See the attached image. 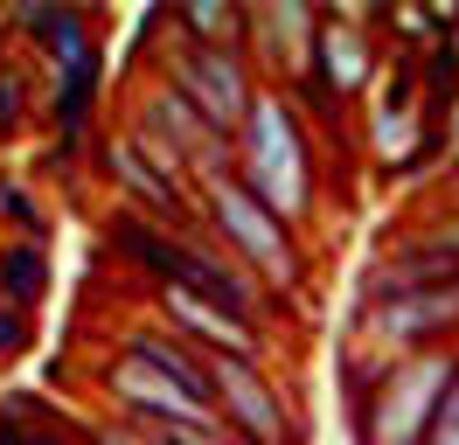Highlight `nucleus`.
<instances>
[{
    "label": "nucleus",
    "mask_w": 459,
    "mask_h": 445,
    "mask_svg": "<svg viewBox=\"0 0 459 445\" xmlns=\"http://www.w3.org/2000/svg\"><path fill=\"white\" fill-rule=\"evenodd\" d=\"M35 118V70L29 63H0V133H22Z\"/></svg>",
    "instance_id": "16"
},
{
    "label": "nucleus",
    "mask_w": 459,
    "mask_h": 445,
    "mask_svg": "<svg viewBox=\"0 0 459 445\" xmlns=\"http://www.w3.org/2000/svg\"><path fill=\"white\" fill-rule=\"evenodd\" d=\"M29 341H35V313H22V306L0 300V362L29 355Z\"/></svg>",
    "instance_id": "18"
},
{
    "label": "nucleus",
    "mask_w": 459,
    "mask_h": 445,
    "mask_svg": "<svg viewBox=\"0 0 459 445\" xmlns=\"http://www.w3.org/2000/svg\"><path fill=\"white\" fill-rule=\"evenodd\" d=\"M7 28L14 35H29V42H42V56L49 63H77L84 49H98V35H91V14H77V7H49V0H29V7H14L7 14Z\"/></svg>",
    "instance_id": "13"
},
{
    "label": "nucleus",
    "mask_w": 459,
    "mask_h": 445,
    "mask_svg": "<svg viewBox=\"0 0 459 445\" xmlns=\"http://www.w3.org/2000/svg\"><path fill=\"white\" fill-rule=\"evenodd\" d=\"M431 139H438V153H446V167L459 174V91L438 105V118H431Z\"/></svg>",
    "instance_id": "19"
},
{
    "label": "nucleus",
    "mask_w": 459,
    "mask_h": 445,
    "mask_svg": "<svg viewBox=\"0 0 459 445\" xmlns=\"http://www.w3.org/2000/svg\"><path fill=\"white\" fill-rule=\"evenodd\" d=\"M153 77L168 83V91H181L195 105V118L209 133H223L230 146H237V133H244V118H251V105H258V91H264L244 49H202V42H181V35H160Z\"/></svg>",
    "instance_id": "4"
},
{
    "label": "nucleus",
    "mask_w": 459,
    "mask_h": 445,
    "mask_svg": "<svg viewBox=\"0 0 459 445\" xmlns=\"http://www.w3.org/2000/svg\"><path fill=\"white\" fill-rule=\"evenodd\" d=\"M376 70H383V56H376L369 28H355L348 14H320L314 77H307V91H292V98H314L320 111H342V105H355V98L376 83Z\"/></svg>",
    "instance_id": "10"
},
{
    "label": "nucleus",
    "mask_w": 459,
    "mask_h": 445,
    "mask_svg": "<svg viewBox=\"0 0 459 445\" xmlns=\"http://www.w3.org/2000/svg\"><path fill=\"white\" fill-rule=\"evenodd\" d=\"M98 167H105V181L118 188V209H133V216H146V222H168V230H195L202 222V202L168 188V181L140 161V146L126 139V126L98 139Z\"/></svg>",
    "instance_id": "11"
},
{
    "label": "nucleus",
    "mask_w": 459,
    "mask_h": 445,
    "mask_svg": "<svg viewBox=\"0 0 459 445\" xmlns=\"http://www.w3.org/2000/svg\"><path fill=\"white\" fill-rule=\"evenodd\" d=\"M425 445H459V376H453V389L438 397V417H431Z\"/></svg>",
    "instance_id": "20"
},
{
    "label": "nucleus",
    "mask_w": 459,
    "mask_h": 445,
    "mask_svg": "<svg viewBox=\"0 0 459 445\" xmlns=\"http://www.w3.org/2000/svg\"><path fill=\"white\" fill-rule=\"evenodd\" d=\"M314 49H320V7H299V0H264V7H244V56L258 70L264 91H307L314 77Z\"/></svg>",
    "instance_id": "6"
},
{
    "label": "nucleus",
    "mask_w": 459,
    "mask_h": 445,
    "mask_svg": "<svg viewBox=\"0 0 459 445\" xmlns=\"http://www.w3.org/2000/svg\"><path fill=\"white\" fill-rule=\"evenodd\" d=\"M49 292V244H29V237H14V244H0V300L35 313Z\"/></svg>",
    "instance_id": "15"
},
{
    "label": "nucleus",
    "mask_w": 459,
    "mask_h": 445,
    "mask_svg": "<svg viewBox=\"0 0 459 445\" xmlns=\"http://www.w3.org/2000/svg\"><path fill=\"white\" fill-rule=\"evenodd\" d=\"M202 230H209V244L223 250L244 278H258L264 300H279V306L307 300V278H314L307 272V244H299L237 174H223V181L202 188Z\"/></svg>",
    "instance_id": "2"
},
{
    "label": "nucleus",
    "mask_w": 459,
    "mask_h": 445,
    "mask_svg": "<svg viewBox=\"0 0 459 445\" xmlns=\"http://www.w3.org/2000/svg\"><path fill=\"white\" fill-rule=\"evenodd\" d=\"M459 376V348H425V355H397L376 369V383L348 404L355 445H425L438 397Z\"/></svg>",
    "instance_id": "3"
},
{
    "label": "nucleus",
    "mask_w": 459,
    "mask_h": 445,
    "mask_svg": "<svg viewBox=\"0 0 459 445\" xmlns=\"http://www.w3.org/2000/svg\"><path fill=\"white\" fill-rule=\"evenodd\" d=\"M126 355L146 362L153 376H168L188 404H202V411H216V376H209V355L202 348H188L181 334H168L160 320H140V327H126Z\"/></svg>",
    "instance_id": "12"
},
{
    "label": "nucleus",
    "mask_w": 459,
    "mask_h": 445,
    "mask_svg": "<svg viewBox=\"0 0 459 445\" xmlns=\"http://www.w3.org/2000/svg\"><path fill=\"white\" fill-rule=\"evenodd\" d=\"M153 313H160V327L181 334L188 348H202L209 362H272V334L251 327V320H237V313H223V306L195 300V292H174V285H160L153 292Z\"/></svg>",
    "instance_id": "9"
},
{
    "label": "nucleus",
    "mask_w": 459,
    "mask_h": 445,
    "mask_svg": "<svg viewBox=\"0 0 459 445\" xmlns=\"http://www.w3.org/2000/svg\"><path fill=\"white\" fill-rule=\"evenodd\" d=\"M397 244H403V250H425V257H446V265H459V209H446V216L418 222V230H403Z\"/></svg>",
    "instance_id": "17"
},
{
    "label": "nucleus",
    "mask_w": 459,
    "mask_h": 445,
    "mask_svg": "<svg viewBox=\"0 0 459 445\" xmlns=\"http://www.w3.org/2000/svg\"><path fill=\"white\" fill-rule=\"evenodd\" d=\"M237 181L258 195L292 237L314 222L320 209V161H314V133L286 91H258V105L237 133Z\"/></svg>",
    "instance_id": "1"
},
{
    "label": "nucleus",
    "mask_w": 459,
    "mask_h": 445,
    "mask_svg": "<svg viewBox=\"0 0 459 445\" xmlns=\"http://www.w3.org/2000/svg\"><path fill=\"white\" fill-rule=\"evenodd\" d=\"M355 348L397 362L425 348H459V278L411 285L397 300H355Z\"/></svg>",
    "instance_id": "5"
},
{
    "label": "nucleus",
    "mask_w": 459,
    "mask_h": 445,
    "mask_svg": "<svg viewBox=\"0 0 459 445\" xmlns=\"http://www.w3.org/2000/svg\"><path fill=\"white\" fill-rule=\"evenodd\" d=\"M0 63H7V56H0Z\"/></svg>",
    "instance_id": "21"
},
{
    "label": "nucleus",
    "mask_w": 459,
    "mask_h": 445,
    "mask_svg": "<svg viewBox=\"0 0 459 445\" xmlns=\"http://www.w3.org/2000/svg\"><path fill=\"white\" fill-rule=\"evenodd\" d=\"M126 118H146L153 133H168V146L188 161V181H195V188L237 174V146H230L223 133H209V126L195 118V105H188L181 91H168L160 77H146L140 91H133V111H126Z\"/></svg>",
    "instance_id": "8"
},
{
    "label": "nucleus",
    "mask_w": 459,
    "mask_h": 445,
    "mask_svg": "<svg viewBox=\"0 0 459 445\" xmlns=\"http://www.w3.org/2000/svg\"><path fill=\"white\" fill-rule=\"evenodd\" d=\"M168 35L202 42V49H244V7H223V0H181V7H168Z\"/></svg>",
    "instance_id": "14"
},
{
    "label": "nucleus",
    "mask_w": 459,
    "mask_h": 445,
    "mask_svg": "<svg viewBox=\"0 0 459 445\" xmlns=\"http://www.w3.org/2000/svg\"><path fill=\"white\" fill-rule=\"evenodd\" d=\"M209 376H216V417L244 445H307L299 404L279 389L272 369H258V362H209Z\"/></svg>",
    "instance_id": "7"
}]
</instances>
